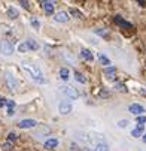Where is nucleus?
Returning <instances> with one entry per match:
<instances>
[{"label": "nucleus", "mask_w": 146, "mask_h": 151, "mask_svg": "<svg viewBox=\"0 0 146 151\" xmlns=\"http://www.w3.org/2000/svg\"><path fill=\"white\" fill-rule=\"evenodd\" d=\"M23 69L28 73V76L36 81L37 84H46V78L43 76V72H42L37 66H34V64L28 63V61H23Z\"/></svg>", "instance_id": "1"}, {"label": "nucleus", "mask_w": 146, "mask_h": 151, "mask_svg": "<svg viewBox=\"0 0 146 151\" xmlns=\"http://www.w3.org/2000/svg\"><path fill=\"white\" fill-rule=\"evenodd\" d=\"M14 51H15V47L11 44L9 40H2L0 42V54L9 57V55L14 54Z\"/></svg>", "instance_id": "2"}, {"label": "nucleus", "mask_w": 146, "mask_h": 151, "mask_svg": "<svg viewBox=\"0 0 146 151\" xmlns=\"http://www.w3.org/2000/svg\"><path fill=\"white\" fill-rule=\"evenodd\" d=\"M5 79H6V84H8V88H9L11 91H16V90H18V85H19V84H18V79H16L12 73L8 72V73L5 75Z\"/></svg>", "instance_id": "3"}, {"label": "nucleus", "mask_w": 146, "mask_h": 151, "mask_svg": "<svg viewBox=\"0 0 146 151\" xmlns=\"http://www.w3.org/2000/svg\"><path fill=\"white\" fill-rule=\"evenodd\" d=\"M61 91L64 93L69 99H72V100H78V99H79V93H78V90H76V88H73V87L64 85V87H61Z\"/></svg>", "instance_id": "4"}, {"label": "nucleus", "mask_w": 146, "mask_h": 151, "mask_svg": "<svg viewBox=\"0 0 146 151\" xmlns=\"http://www.w3.org/2000/svg\"><path fill=\"white\" fill-rule=\"evenodd\" d=\"M42 8H43L46 15H54L55 14V8H54L52 0H43V2H42Z\"/></svg>", "instance_id": "5"}, {"label": "nucleus", "mask_w": 146, "mask_h": 151, "mask_svg": "<svg viewBox=\"0 0 146 151\" xmlns=\"http://www.w3.org/2000/svg\"><path fill=\"white\" fill-rule=\"evenodd\" d=\"M128 111H130L131 114H134V115H143V114L146 112V109H145L142 105H139V103H131V105L128 106Z\"/></svg>", "instance_id": "6"}, {"label": "nucleus", "mask_w": 146, "mask_h": 151, "mask_svg": "<svg viewBox=\"0 0 146 151\" xmlns=\"http://www.w3.org/2000/svg\"><path fill=\"white\" fill-rule=\"evenodd\" d=\"M37 126V121L36 120H31V118H26V120H21L18 123V127L19 129H33Z\"/></svg>", "instance_id": "7"}, {"label": "nucleus", "mask_w": 146, "mask_h": 151, "mask_svg": "<svg viewBox=\"0 0 146 151\" xmlns=\"http://www.w3.org/2000/svg\"><path fill=\"white\" fill-rule=\"evenodd\" d=\"M58 111L61 115H69L72 112V103L70 102H61L58 105Z\"/></svg>", "instance_id": "8"}, {"label": "nucleus", "mask_w": 146, "mask_h": 151, "mask_svg": "<svg viewBox=\"0 0 146 151\" xmlns=\"http://www.w3.org/2000/svg\"><path fill=\"white\" fill-rule=\"evenodd\" d=\"M54 19L57 21V23H67V21L70 19V17L67 15V12H64V11H60V12H57L55 14V17H54Z\"/></svg>", "instance_id": "9"}, {"label": "nucleus", "mask_w": 146, "mask_h": 151, "mask_svg": "<svg viewBox=\"0 0 146 151\" xmlns=\"http://www.w3.org/2000/svg\"><path fill=\"white\" fill-rule=\"evenodd\" d=\"M115 24H118V26H121V27H124V29H127V30L134 29L131 23H128V21H125V19H124V18H121L119 15H116V17H115Z\"/></svg>", "instance_id": "10"}, {"label": "nucleus", "mask_w": 146, "mask_h": 151, "mask_svg": "<svg viewBox=\"0 0 146 151\" xmlns=\"http://www.w3.org/2000/svg\"><path fill=\"white\" fill-rule=\"evenodd\" d=\"M80 57H82L83 60H87V61H93V60H94L93 52H91L90 50H87V48H82V50H80Z\"/></svg>", "instance_id": "11"}, {"label": "nucleus", "mask_w": 146, "mask_h": 151, "mask_svg": "<svg viewBox=\"0 0 146 151\" xmlns=\"http://www.w3.org/2000/svg\"><path fill=\"white\" fill-rule=\"evenodd\" d=\"M115 73H116V69L113 66H106V69H104V75H106L108 79H115Z\"/></svg>", "instance_id": "12"}, {"label": "nucleus", "mask_w": 146, "mask_h": 151, "mask_svg": "<svg viewBox=\"0 0 146 151\" xmlns=\"http://www.w3.org/2000/svg\"><path fill=\"white\" fill-rule=\"evenodd\" d=\"M26 42V45H27V48H28V51H37L39 50V44L36 40H33V39H27V40H24Z\"/></svg>", "instance_id": "13"}, {"label": "nucleus", "mask_w": 146, "mask_h": 151, "mask_svg": "<svg viewBox=\"0 0 146 151\" xmlns=\"http://www.w3.org/2000/svg\"><path fill=\"white\" fill-rule=\"evenodd\" d=\"M6 14H8V17H9L11 19H16V18L19 17L18 9H16V8H14V6H9V8H8V11H6Z\"/></svg>", "instance_id": "14"}, {"label": "nucleus", "mask_w": 146, "mask_h": 151, "mask_svg": "<svg viewBox=\"0 0 146 151\" xmlns=\"http://www.w3.org/2000/svg\"><path fill=\"white\" fill-rule=\"evenodd\" d=\"M55 147H58V139H55V138H51V139L45 141V148L51 150V148H55Z\"/></svg>", "instance_id": "15"}, {"label": "nucleus", "mask_w": 146, "mask_h": 151, "mask_svg": "<svg viewBox=\"0 0 146 151\" xmlns=\"http://www.w3.org/2000/svg\"><path fill=\"white\" fill-rule=\"evenodd\" d=\"M60 78H61L63 81H67V79L70 78V70H69L67 68H61V69H60Z\"/></svg>", "instance_id": "16"}, {"label": "nucleus", "mask_w": 146, "mask_h": 151, "mask_svg": "<svg viewBox=\"0 0 146 151\" xmlns=\"http://www.w3.org/2000/svg\"><path fill=\"white\" fill-rule=\"evenodd\" d=\"M143 133H145V130H143V126H139V127L133 129V132H131V136H133V138H140V136H142Z\"/></svg>", "instance_id": "17"}, {"label": "nucleus", "mask_w": 146, "mask_h": 151, "mask_svg": "<svg viewBox=\"0 0 146 151\" xmlns=\"http://www.w3.org/2000/svg\"><path fill=\"white\" fill-rule=\"evenodd\" d=\"M73 75H75V79H76L78 82H80V84H85V82H87V78L83 76V75H82L80 72L75 70V72H73Z\"/></svg>", "instance_id": "18"}, {"label": "nucleus", "mask_w": 146, "mask_h": 151, "mask_svg": "<svg viewBox=\"0 0 146 151\" xmlns=\"http://www.w3.org/2000/svg\"><path fill=\"white\" fill-rule=\"evenodd\" d=\"M94 151H109V145L104 144V142H100L94 147Z\"/></svg>", "instance_id": "19"}, {"label": "nucleus", "mask_w": 146, "mask_h": 151, "mask_svg": "<svg viewBox=\"0 0 146 151\" xmlns=\"http://www.w3.org/2000/svg\"><path fill=\"white\" fill-rule=\"evenodd\" d=\"M98 61H100L101 64H104V66H110V60L104 55V54H100V55H98Z\"/></svg>", "instance_id": "20"}, {"label": "nucleus", "mask_w": 146, "mask_h": 151, "mask_svg": "<svg viewBox=\"0 0 146 151\" xmlns=\"http://www.w3.org/2000/svg\"><path fill=\"white\" fill-rule=\"evenodd\" d=\"M30 24H31V27H33L34 30H39V29H40V21H39L37 18H31V19H30Z\"/></svg>", "instance_id": "21"}, {"label": "nucleus", "mask_w": 146, "mask_h": 151, "mask_svg": "<svg viewBox=\"0 0 146 151\" xmlns=\"http://www.w3.org/2000/svg\"><path fill=\"white\" fill-rule=\"evenodd\" d=\"M94 33H95V35H100V36H103V37H108V36H109V32L104 30V29H95Z\"/></svg>", "instance_id": "22"}, {"label": "nucleus", "mask_w": 146, "mask_h": 151, "mask_svg": "<svg viewBox=\"0 0 146 151\" xmlns=\"http://www.w3.org/2000/svg\"><path fill=\"white\" fill-rule=\"evenodd\" d=\"M69 12H70L72 15H75L76 18H79V19H80V18H83L82 12H80V11H78V9H75V8H70V11H69Z\"/></svg>", "instance_id": "23"}, {"label": "nucleus", "mask_w": 146, "mask_h": 151, "mask_svg": "<svg viewBox=\"0 0 146 151\" xmlns=\"http://www.w3.org/2000/svg\"><path fill=\"white\" fill-rule=\"evenodd\" d=\"M18 51H19V52H27V51H28V48H27V45H26V42H23V44L18 45Z\"/></svg>", "instance_id": "24"}, {"label": "nucleus", "mask_w": 146, "mask_h": 151, "mask_svg": "<svg viewBox=\"0 0 146 151\" xmlns=\"http://www.w3.org/2000/svg\"><path fill=\"white\" fill-rule=\"evenodd\" d=\"M116 90H118V91H122V93H128L127 87H125L124 84H118V85H116Z\"/></svg>", "instance_id": "25"}, {"label": "nucleus", "mask_w": 146, "mask_h": 151, "mask_svg": "<svg viewBox=\"0 0 146 151\" xmlns=\"http://www.w3.org/2000/svg\"><path fill=\"white\" fill-rule=\"evenodd\" d=\"M19 3H21V6H23L24 9H30V3H28V0H19Z\"/></svg>", "instance_id": "26"}, {"label": "nucleus", "mask_w": 146, "mask_h": 151, "mask_svg": "<svg viewBox=\"0 0 146 151\" xmlns=\"http://www.w3.org/2000/svg\"><path fill=\"white\" fill-rule=\"evenodd\" d=\"M6 106H8V109H14V108H15V102L6 99Z\"/></svg>", "instance_id": "27"}, {"label": "nucleus", "mask_w": 146, "mask_h": 151, "mask_svg": "<svg viewBox=\"0 0 146 151\" xmlns=\"http://www.w3.org/2000/svg\"><path fill=\"white\" fill-rule=\"evenodd\" d=\"M8 139H9V142H12V141H16V133L11 132V133L8 135Z\"/></svg>", "instance_id": "28"}, {"label": "nucleus", "mask_w": 146, "mask_h": 151, "mask_svg": "<svg viewBox=\"0 0 146 151\" xmlns=\"http://www.w3.org/2000/svg\"><path fill=\"white\" fill-rule=\"evenodd\" d=\"M6 106V99L3 96H0V108H5Z\"/></svg>", "instance_id": "29"}, {"label": "nucleus", "mask_w": 146, "mask_h": 151, "mask_svg": "<svg viewBox=\"0 0 146 151\" xmlns=\"http://www.w3.org/2000/svg\"><path fill=\"white\" fill-rule=\"evenodd\" d=\"M2 148H3V150H6V151H8V150H11V148H12V144H11V142H5V144H3V147H2Z\"/></svg>", "instance_id": "30"}, {"label": "nucleus", "mask_w": 146, "mask_h": 151, "mask_svg": "<svg viewBox=\"0 0 146 151\" xmlns=\"http://www.w3.org/2000/svg\"><path fill=\"white\" fill-rule=\"evenodd\" d=\"M137 123H140V124L146 123V117H142V115H139V118H137Z\"/></svg>", "instance_id": "31"}, {"label": "nucleus", "mask_w": 146, "mask_h": 151, "mask_svg": "<svg viewBox=\"0 0 146 151\" xmlns=\"http://www.w3.org/2000/svg\"><path fill=\"white\" fill-rule=\"evenodd\" d=\"M127 124H128V121H127V120H122V121H119V123H118V126H119V127H125Z\"/></svg>", "instance_id": "32"}, {"label": "nucleus", "mask_w": 146, "mask_h": 151, "mask_svg": "<svg viewBox=\"0 0 146 151\" xmlns=\"http://www.w3.org/2000/svg\"><path fill=\"white\" fill-rule=\"evenodd\" d=\"M137 2L140 3V6H146V0H137Z\"/></svg>", "instance_id": "33"}, {"label": "nucleus", "mask_w": 146, "mask_h": 151, "mask_svg": "<svg viewBox=\"0 0 146 151\" xmlns=\"http://www.w3.org/2000/svg\"><path fill=\"white\" fill-rule=\"evenodd\" d=\"M142 139H143V142L146 144V133H143V135H142Z\"/></svg>", "instance_id": "34"}]
</instances>
